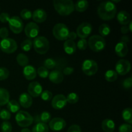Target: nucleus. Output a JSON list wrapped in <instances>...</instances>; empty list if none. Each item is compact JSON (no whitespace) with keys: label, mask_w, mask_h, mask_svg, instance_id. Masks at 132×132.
<instances>
[{"label":"nucleus","mask_w":132,"mask_h":132,"mask_svg":"<svg viewBox=\"0 0 132 132\" xmlns=\"http://www.w3.org/2000/svg\"><path fill=\"white\" fill-rule=\"evenodd\" d=\"M9 30L6 28L5 27H2V28H0V37H1L2 39H6L9 37Z\"/></svg>","instance_id":"46"},{"label":"nucleus","mask_w":132,"mask_h":132,"mask_svg":"<svg viewBox=\"0 0 132 132\" xmlns=\"http://www.w3.org/2000/svg\"><path fill=\"white\" fill-rule=\"evenodd\" d=\"M20 15L21 18L24 20H28L31 19L32 16V13L28 9H23L20 12Z\"/></svg>","instance_id":"40"},{"label":"nucleus","mask_w":132,"mask_h":132,"mask_svg":"<svg viewBox=\"0 0 132 132\" xmlns=\"http://www.w3.org/2000/svg\"><path fill=\"white\" fill-rule=\"evenodd\" d=\"M67 122L64 119L61 117H55L52 119L49 122V126L51 130L54 131H59L63 130L66 127Z\"/></svg>","instance_id":"13"},{"label":"nucleus","mask_w":132,"mask_h":132,"mask_svg":"<svg viewBox=\"0 0 132 132\" xmlns=\"http://www.w3.org/2000/svg\"><path fill=\"white\" fill-rule=\"evenodd\" d=\"M23 73L26 79L29 81L34 80L37 76V71L32 65H27L24 67L23 70Z\"/></svg>","instance_id":"19"},{"label":"nucleus","mask_w":132,"mask_h":132,"mask_svg":"<svg viewBox=\"0 0 132 132\" xmlns=\"http://www.w3.org/2000/svg\"><path fill=\"white\" fill-rule=\"evenodd\" d=\"M52 33L54 37L59 41H66L68 39L70 30L64 23H57L53 27Z\"/></svg>","instance_id":"6"},{"label":"nucleus","mask_w":132,"mask_h":132,"mask_svg":"<svg viewBox=\"0 0 132 132\" xmlns=\"http://www.w3.org/2000/svg\"><path fill=\"white\" fill-rule=\"evenodd\" d=\"M88 41L86 39H80L77 42L76 46L80 50H85L87 48Z\"/></svg>","instance_id":"42"},{"label":"nucleus","mask_w":132,"mask_h":132,"mask_svg":"<svg viewBox=\"0 0 132 132\" xmlns=\"http://www.w3.org/2000/svg\"><path fill=\"white\" fill-rule=\"evenodd\" d=\"M16 61L18 64L21 67H24L28 65V62H29L28 57L27 55L23 54V53H20L17 55Z\"/></svg>","instance_id":"28"},{"label":"nucleus","mask_w":132,"mask_h":132,"mask_svg":"<svg viewBox=\"0 0 132 132\" xmlns=\"http://www.w3.org/2000/svg\"><path fill=\"white\" fill-rule=\"evenodd\" d=\"M67 104L66 97L63 94H57L52 98V106L55 110H61L66 106Z\"/></svg>","instance_id":"14"},{"label":"nucleus","mask_w":132,"mask_h":132,"mask_svg":"<svg viewBox=\"0 0 132 132\" xmlns=\"http://www.w3.org/2000/svg\"><path fill=\"white\" fill-rule=\"evenodd\" d=\"M10 18V15L6 12H3L0 14V21L3 23H8Z\"/></svg>","instance_id":"45"},{"label":"nucleus","mask_w":132,"mask_h":132,"mask_svg":"<svg viewBox=\"0 0 132 132\" xmlns=\"http://www.w3.org/2000/svg\"><path fill=\"white\" fill-rule=\"evenodd\" d=\"M66 99H67V103L73 104H76L79 101V95L76 93L72 92L68 94V95L66 97Z\"/></svg>","instance_id":"33"},{"label":"nucleus","mask_w":132,"mask_h":132,"mask_svg":"<svg viewBox=\"0 0 132 132\" xmlns=\"http://www.w3.org/2000/svg\"><path fill=\"white\" fill-rule=\"evenodd\" d=\"M39 120L43 123L46 124L49 122L51 120V115L48 112H43L39 116Z\"/></svg>","instance_id":"36"},{"label":"nucleus","mask_w":132,"mask_h":132,"mask_svg":"<svg viewBox=\"0 0 132 132\" xmlns=\"http://www.w3.org/2000/svg\"><path fill=\"white\" fill-rule=\"evenodd\" d=\"M21 132H32V131H31L29 129L27 128H24L23 129H22Z\"/></svg>","instance_id":"52"},{"label":"nucleus","mask_w":132,"mask_h":132,"mask_svg":"<svg viewBox=\"0 0 132 132\" xmlns=\"http://www.w3.org/2000/svg\"><path fill=\"white\" fill-rule=\"evenodd\" d=\"M82 70L86 76H94L98 71V64L92 59H86L82 64Z\"/></svg>","instance_id":"8"},{"label":"nucleus","mask_w":132,"mask_h":132,"mask_svg":"<svg viewBox=\"0 0 132 132\" xmlns=\"http://www.w3.org/2000/svg\"><path fill=\"white\" fill-rule=\"evenodd\" d=\"M24 31L28 38H36L39 33V27L34 22H30L25 26Z\"/></svg>","instance_id":"12"},{"label":"nucleus","mask_w":132,"mask_h":132,"mask_svg":"<svg viewBox=\"0 0 132 132\" xmlns=\"http://www.w3.org/2000/svg\"><path fill=\"white\" fill-rule=\"evenodd\" d=\"M33 103L32 97L28 93H22L19 97V104L24 108H28L32 106Z\"/></svg>","instance_id":"17"},{"label":"nucleus","mask_w":132,"mask_h":132,"mask_svg":"<svg viewBox=\"0 0 132 132\" xmlns=\"http://www.w3.org/2000/svg\"><path fill=\"white\" fill-rule=\"evenodd\" d=\"M0 49L6 54H12L18 49V44L16 41L12 38L4 39L0 42Z\"/></svg>","instance_id":"7"},{"label":"nucleus","mask_w":132,"mask_h":132,"mask_svg":"<svg viewBox=\"0 0 132 132\" xmlns=\"http://www.w3.org/2000/svg\"><path fill=\"white\" fill-rule=\"evenodd\" d=\"M40 96H41L42 100L45 101H49L51 99H52L53 94L51 92L46 90L45 91H43Z\"/></svg>","instance_id":"38"},{"label":"nucleus","mask_w":132,"mask_h":132,"mask_svg":"<svg viewBox=\"0 0 132 132\" xmlns=\"http://www.w3.org/2000/svg\"><path fill=\"white\" fill-rule=\"evenodd\" d=\"M15 121L20 127L27 128L30 126L34 122V117L28 112L19 110L15 115Z\"/></svg>","instance_id":"5"},{"label":"nucleus","mask_w":132,"mask_h":132,"mask_svg":"<svg viewBox=\"0 0 132 132\" xmlns=\"http://www.w3.org/2000/svg\"><path fill=\"white\" fill-rule=\"evenodd\" d=\"M97 14L99 18L104 21L113 19L117 14L116 4H113L111 1H103L98 6Z\"/></svg>","instance_id":"1"},{"label":"nucleus","mask_w":132,"mask_h":132,"mask_svg":"<svg viewBox=\"0 0 132 132\" xmlns=\"http://www.w3.org/2000/svg\"><path fill=\"white\" fill-rule=\"evenodd\" d=\"M88 45L92 51L99 52L106 46V41L104 37L99 35H94L89 38Z\"/></svg>","instance_id":"4"},{"label":"nucleus","mask_w":132,"mask_h":132,"mask_svg":"<svg viewBox=\"0 0 132 132\" xmlns=\"http://www.w3.org/2000/svg\"><path fill=\"white\" fill-rule=\"evenodd\" d=\"M122 86L125 89H130L132 86V79L131 77L125 79L122 82Z\"/></svg>","instance_id":"44"},{"label":"nucleus","mask_w":132,"mask_h":132,"mask_svg":"<svg viewBox=\"0 0 132 132\" xmlns=\"http://www.w3.org/2000/svg\"><path fill=\"white\" fill-rule=\"evenodd\" d=\"M122 117L124 121L127 124L131 125L132 123V109L131 108H126L122 112Z\"/></svg>","instance_id":"27"},{"label":"nucleus","mask_w":132,"mask_h":132,"mask_svg":"<svg viewBox=\"0 0 132 132\" xmlns=\"http://www.w3.org/2000/svg\"><path fill=\"white\" fill-rule=\"evenodd\" d=\"M10 75V72L5 67H0V81L6 79Z\"/></svg>","instance_id":"41"},{"label":"nucleus","mask_w":132,"mask_h":132,"mask_svg":"<svg viewBox=\"0 0 132 132\" xmlns=\"http://www.w3.org/2000/svg\"><path fill=\"white\" fill-rule=\"evenodd\" d=\"M49 128L46 124L39 122L32 128V132H48Z\"/></svg>","instance_id":"29"},{"label":"nucleus","mask_w":132,"mask_h":132,"mask_svg":"<svg viewBox=\"0 0 132 132\" xmlns=\"http://www.w3.org/2000/svg\"><path fill=\"white\" fill-rule=\"evenodd\" d=\"M11 118V113L8 110L3 109L0 111V119L5 121H9Z\"/></svg>","instance_id":"37"},{"label":"nucleus","mask_w":132,"mask_h":132,"mask_svg":"<svg viewBox=\"0 0 132 132\" xmlns=\"http://www.w3.org/2000/svg\"><path fill=\"white\" fill-rule=\"evenodd\" d=\"M73 71H74V69L72 67H67L66 68H64L63 70V74L66 75V76H69V75H71L72 73H73Z\"/></svg>","instance_id":"48"},{"label":"nucleus","mask_w":132,"mask_h":132,"mask_svg":"<svg viewBox=\"0 0 132 132\" xmlns=\"http://www.w3.org/2000/svg\"><path fill=\"white\" fill-rule=\"evenodd\" d=\"M121 33L123 34H128L129 32H130V31H129L128 27L127 25L122 26V27L121 28Z\"/></svg>","instance_id":"50"},{"label":"nucleus","mask_w":132,"mask_h":132,"mask_svg":"<svg viewBox=\"0 0 132 132\" xmlns=\"http://www.w3.org/2000/svg\"><path fill=\"white\" fill-rule=\"evenodd\" d=\"M92 31V26L90 23L84 22L77 27L76 34L80 39H86L88 37Z\"/></svg>","instance_id":"11"},{"label":"nucleus","mask_w":132,"mask_h":132,"mask_svg":"<svg viewBox=\"0 0 132 132\" xmlns=\"http://www.w3.org/2000/svg\"><path fill=\"white\" fill-rule=\"evenodd\" d=\"M115 52L120 57H124L126 56L128 53V48L127 44L119 41L117 43L115 47Z\"/></svg>","instance_id":"20"},{"label":"nucleus","mask_w":132,"mask_h":132,"mask_svg":"<svg viewBox=\"0 0 132 132\" xmlns=\"http://www.w3.org/2000/svg\"><path fill=\"white\" fill-rule=\"evenodd\" d=\"M33 46V41L30 39L24 40L21 44V48L24 52H28Z\"/></svg>","instance_id":"32"},{"label":"nucleus","mask_w":132,"mask_h":132,"mask_svg":"<svg viewBox=\"0 0 132 132\" xmlns=\"http://www.w3.org/2000/svg\"><path fill=\"white\" fill-rule=\"evenodd\" d=\"M32 18L36 23H41L46 21L47 18V14L44 9H37L32 13Z\"/></svg>","instance_id":"16"},{"label":"nucleus","mask_w":132,"mask_h":132,"mask_svg":"<svg viewBox=\"0 0 132 132\" xmlns=\"http://www.w3.org/2000/svg\"><path fill=\"white\" fill-rule=\"evenodd\" d=\"M101 128L104 132H113L116 129V125L113 120L105 119L102 122Z\"/></svg>","instance_id":"23"},{"label":"nucleus","mask_w":132,"mask_h":132,"mask_svg":"<svg viewBox=\"0 0 132 132\" xmlns=\"http://www.w3.org/2000/svg\"><path fill=\"white\" fill-rule=\"evenodd\" d=\"M9 24L10 29L13 33L15 34H20L24 28V24L23 21L19 17L14 15L11 17L9 21Z\"/></svg>","instance_id":"9"},{"label":"nucleus","mask_w":132,"mask_h":132,"mask_svg":"<svg viewBox=\"0 0 132 132\" xmlns=\"http://www.w3.org/2000/svg\"><path fill=\"white\" fill-rule=\"evenodd\" d=\"M1 130L2 132H11L12 126L9 121H3L1 125Z\"/></svg>","instance_id":"39"},{"label":"nucleus","mask_w":132,"mask_h":132,"mask_svg":"<svg viewBox=\"0 0 132 132\" xmlns=\"http://www.w3.org/2000/svg\"><path fill=\"white\" fill-rule=\"evenodd\" d=\"M131 130L132 127L131 125L127 123L122 124L119 127V132H131Z\"/></svg>","instance_id":"43"},{"label":"nucleus","mask_w":132,"mask_h":132,"mask_svg":"<svg viewBox=\"0 0 132 132\" xmlns=\"http://www.w3.org/2000/svg\"><path fill=\"white\" fill-rule=\"evenodd\" d=\"M99 32L101 37H106L110 34L111 28L108 24L103 23L101 24L99 27Z\"/></svg>","instance_id":"31"},{"label":"nucleus","mask_w":132,"mask_h":132,"mask_svg":"<svg viewBox=\"0 0 132 132\" xmlns=\"http://www.w3.org/2000/svg\"><path fill=\"white\" fill-rule=\"evenodd\" d=\"M53 5L57 12L62 16H67L75 10L74 3L72 0H54Z\"/></svg>","instance_id":"2"},{"label":"nucleus","mask_w":132,"mask_h":132,"mask_svg":"<svg viewBox=\"0 0 132 132\" xmlns=\"http://www.w3.org/2000/svg\"><path fill=\"white\" fill-rule=\"evenodd\" d=\"M63 48H64V52L67 54L72 55L76 52L77 46H76V44L74 41L67 39L64 41V44H63Z\"/></svg>","instance_id":"22"},{"label":"nucleus","mask_w":132,"mask_h":132,"mask_svg":"<svg viewBox=\"0 0 132 132\" xmlns=\"http://www.w3.org/2000/svg\"><path fill=\"white\" fill-rule=\"evenodd\" d=\"M49 73L50 72H49L48 70L46 69L44 67H40L37 70V74L43 79H46L48 77Z\"/></svg>","instance_id":"35"},{"label":"nucleus","mask_w":132,"mask_h":132,"mask_svg":"<svg viewBox=\"0 0 132 132\" xmlns=\"http://www.w3.org/2000/svg\"><path fill=\"white\" fill-rule=\"evenodd\" d=\"M33 41L34 50L39 54H45L50 49V43L47 38L44 36H37Z\"/></svg>","instance_id":"3"},{"label":"nucleus","mask_w":132,"mask_h":132,"mask_svg":"<svg viewBox=\"0 0 132 132\" xmlns=\"http://www.w3.org/2000/svg\"><path fill=\"white\" fill-rule=\"evenodd\" d=\"M121 41H122V42L125 43H126V44H127V43H128L129 42H130V38H129V37L128 36L124 35V36H122V37H121Z\"/></svg>","instance_id":"51"},{"label":"nucleus","mask_w":132,"mask_h":132,"mask_svg":"<svg viewBox=\"0 0 132 132\" xmlns=\"http://www.w3.org/2000/svg\"><path fill=\"white\" fill-rule=\"evenodd\" d=\"M56 65V62L52 58H48L44 61V67L48 70H52L55 68Z\"/></svg>","instance_id":"34"},{"label":"nucleus","mask_w":132,"mask_h":132,"mask_svg":"<svg viewBox=\"0 0 132 132\" xmlns=\"http://www.w3.org/2000/svg\"><path fill=\"white\" fill-rule=\"evenodd\" d=\"M48 79L53 83L60 84L63 81L64 76L61 71L58 70H54L49 73Z\"/></svg>","instance_id":"18"},{"label":"nucleus","mask_w":132,"mask_h":132,"mask_svg":"<svg viewBox=\"0 0 132 132\" xmlns=\"http://www.w3.org/2000/svg\"><path fill=\"white\" fill-rule=\"evenodd\" d=\"M43 92V87L37 81H33L28 85V94L33 97H38Z\"/></svg>","instance_id":"15"},{"label":"nucleus","mask_w":132,"mask_h":132,"mask_svg":"<svg viewBox=\"0 0 132 132\" xmlns=\"http://www.w3.org/2000/svg\"><path fill=\"white\" fill-rule=\"evenodd\" d=\"M128 28H129V31H130V32H131L132 31V22H131V21H130V23H129V26H128Z\"/></svg>","instance_id":"53"},{"label":"nucleus","mask_w":132,"mask_h":132,"mask_svg":"<svg viewBox=\"0 0 132 132\" xmlns=\"http://www.w3.org/2000/svg\"><path fill=\"white\" fill-rule=\"evenodd\" d=\"M117 72L113 70H108L104 74V78L108 82H114L117 79Z\"/></svg>","instance_id":"30"},{"label":"nucleus","mask_w":132,"mask_h":132,"mask_svg":"<svg viewBox=\"0 0 132 132\" xmlns=\"http://www.w3.org/2000/svg\"><path fill=\"white\" fill-rule=\"evenodd\" d=\"M77 36L76 34V32H70L69 35H68V39L72 40V41H74L76 38H77Z\"/></svg>","instance_id":"49"},{"label":"nucleus","mask_w":132,"mask_h":132,"mask_svg":"<svg viewBox=\"0 0 132 132\" xmlns=\"http://www.w3.org/2000/svg\"><path fill=\"white\" fill-rule=\"evenodd\" d=\"M88 2L86 0H80V1H77L74 4L75 6V10L79 12H83L86 11L87 10L88 7Z\"/></svg>","instance_id":"25"},{"label":"nucleus","mask_w":132,"mask_h":132,"mask_svg":"<svg viewBox=\"0 0 132 132\" xmlns=\"http://www.w3.org/2000/svg\"><path fill=\"white\" fill-rule=\"evenodd\" d=\"M0 111H1V110H0Z\"/></svg>","instance_id":"54"},{"label":"nucleus","mask_w":132,"mask_h":132,"mask_svg":"<svg viewBox=\"0 0 132 132\" xmlns=\"http://www.w3.org/2000/svg\"><path fill=\"white\" fill-rule=\"evenodd\" d=\"M7 109L10 113H18L20 110V105L15 100L9 101L7 103Z\"/></svg>","instance_id":"26"},{"label":"nucleus","mask_w":132,"mask_h":132,"mask_svg":"<svg viewBox=\"0 0 132 132\" xmlns=\"http://www.w3.org/2000/svg\"><path fill=\"white\" fill-rule=\"evenodd\" d=\"M10 101V94L6 89L0 88V106L6 105Z\"/></svg>","instance_id":"24"},{"label":"nucleus","mask_w":132,"mask_h":132,"mask_svg":"<svg viewBox=\"0 0 132 132\" xmlns=\"http://www.w3.org/2000/svg\"><path fill=\"white\" fill-rule=\"evenodd\" d=\"M67 132H81V128L79 125H73L68 128Z\"/></svg>","instance_id":"47"},{"label":"nucleus","mask_w":132,"mask_h":132,"mask_svg":"<svg viewBox=\"0 0 132 132\" xmlns=\"http://www.w3.org/2000/svg\"><path fill=\"white\" fill-rule=\"evenodd\" d=\"M117 19L119 23L122 25H128L131 21L130 15L128 12L125 10H121L117 14Z\"/></svg>","instance_id":"21"},{"label":"nucleus","mask_w":132,"mask_h":132,"mask_svg":"<svg viewBox=\"0 0 132 132\" xmlns=\"http://www.w3.org/2000/svg\"><path fill=\"white\" fill-rule=\"evenodd\" d=\"M131 70V64L128 60L126 59H120L116 64V72L117 74L121 76H125L130 72Z\"/></svg>","instance_id":"10"}]
</instances>
